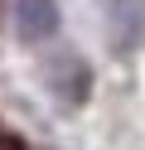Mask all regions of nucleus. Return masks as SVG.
Wrapping results in <instances>:
<instances>
[{"label": "nucleus", "instance_id": "f257e3e1", "mask_svg": "<svg viewBox=\"0 0 145 150\" xmlns=\"http://www.w3.org/2000/svg\"><path fill=\"white\" fill-rule=\"evenodd\" d=\"M15 20H19V34H24L29 44L48 39V34L58 29V10H53V0H19V5H15Z\"/></svg>", "mask_w": 145, "mask_h": 150}]
</instances>
